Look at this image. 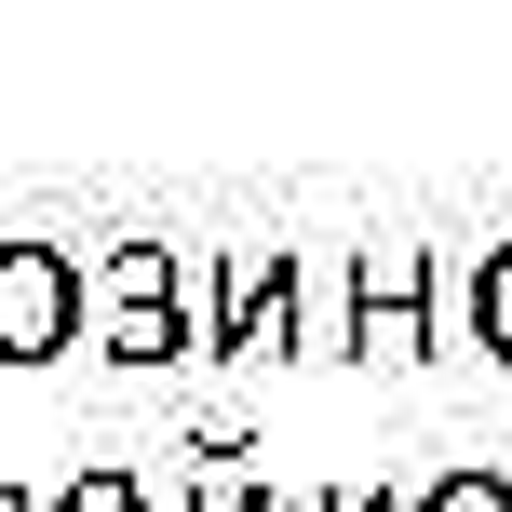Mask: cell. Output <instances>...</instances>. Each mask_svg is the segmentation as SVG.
Segmentation results:
<instances>
[{
    "mask_svg": "<svg viewBox=\"0 0 512 512\" xmlns=\"http://www.w3.org/2000/svg\"><path fill=\"white\" fill-rule=\"evenodd\" d=\"M472 337H486V364H512V243L472 256Z\"/></svg>",
    "mask_w": 512,
    "mask_h": 512,
    "instance_id": "52a82bcc",
    "label": "cell"
},
{
    "mask_svg": "<svg viewBox=\"0 0 512 512\" xmlns=\"http://www.w3.org/2000/svg\"><path fill=\"white\" fill-rule=\"evenodd\" d=\"M41 512H162V499H149V472H135V459H81Z\"/></svg>",
    "mask_w": 512,
    "mask_h": 512,
    "instance_id": "8992f818",
    "label": "cell"
},
{
    "mask_svg": "<svg viewBox=\"0 0 512 512\" xmlns=\"http://www.w3.org/2000/svg\"><path fill=\"white\" fill-rule=\"evenodd\" d=\"M351 270H364V337H351V351L364 364H418V351H432V297H445L432 243H351Z\"/></svg>",
    "mask_w": 512,
    "mask_h": 512,
    "instance_id": "277c9868",
    "label": "cell"
},
{
    "mask_svg": "<svg viewBox=\"0 0 512 512\" xmlns=\"http://www.w3.org/2000/svg\"><path fill=\"white\" fill-rule=\"evenodd\" d=\"M364 337V270L351 243H310V351H351Z\"/></svg>",
    "mask_w": 512,
    "mask_h": 512,
    "instance_id": "5b68a950",
    "label": "cell"
},
{
    "mask_svg": "<svg viewBox=\"0 0 512 512\" xmlns=\"http://www.w3.org/2000/svg\"><path fill=\"white\" fill-rule=\"evenodd\" d=\"M324 512H418V499H391V486H324Z\"/></svg>",
    "mask_w": 512,
    "mask_h": 512,
    "instance_id": "9c48e42d",
    "label": "cell"
},
{
    "mask_svg": "<svg viewBox=\"0 0 512 512\" xmlns=\"http://www.w3.org/2000/svg\"><path fill=\"white\" fill-rule=\"evenodd\" d=\"M216 364H283L310 351V243H230L216 256V324H203Z\"/></svg>",
    "mask_w": 512,
    "mask_h": 512,
    "instance_id": "7a4b0ae2",
    "label": "cell"
},
{
    "mask_svg": "<svg viewBox=\"0 0 512 512\" xmlns=\"http://www.w3.org/2000/svg\"><path fill=\"white\" fill-rule=\"evenodd\" d=\"M0 512H41V499H27V486H14V472H0Z\"/></svg>",
    "mask_w": 512,
    "mask_h": 512,
    "instance_id": "30bf717a",
    "label": "cell"
},
{
    "mask_svg": "<svg viewBox=\"0 0 512 512\" xmlns=\"http://www.w3.org/2000/svg\"><path fill=\"white\" fill-rule=\"evenodd\" d=\"M418 512H512V472L499 459H445L432 486H418Z\"/></svg>",
    "mask_w": 512,
    "mask_h": 512,
    "instance_id": "ba28073f",
    "label": "cell"
},
{
    "mask_svg": "<svg viewBox=\"0 0 512 512\" xmlns=\"http://www.w3.org/2000/svg\"><path fill=\"white\" fill-rule=\"evenodd\" d=\"M203 324H216V256L189 243H108L95 256V351L162 378V364H203Z\"/></svg>",
    "mask_w": 512,
    "mask_h": 512,
    "instance_id": "6da1fadb",
    "label": "cell"
},
{
    "mask_svg": "<svg viewBox=\"0 0 512 512\" xmlns=\"http://www.w3.org/2000/svg\"><path fill=\"white\" fill-rule=\"evenodd\" d=\"M95 337V256L68 243H0V364H54Z\"/></svg>",
    "mask_w": 512,
    "mask_h": 512,
    "instance_id": "3957f363",
    "label": "cell"
}]
</instances>
